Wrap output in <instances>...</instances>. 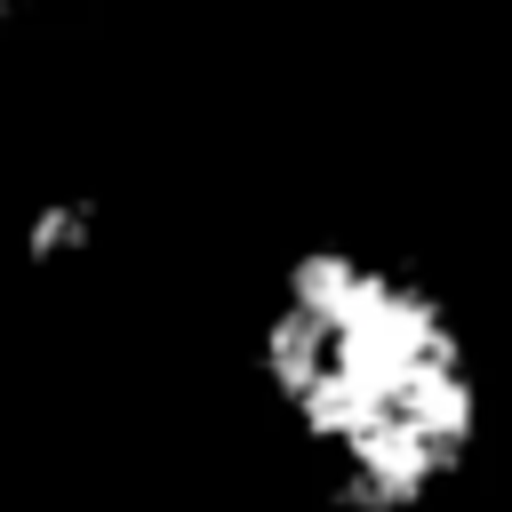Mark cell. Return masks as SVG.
I'll return each instance as SVG.
<instances>
[{
  "label": "cell",
  "instance_id": "obj_1",
  "mask_svg": "<svg viewBox=\"0 0 512 512\" xmlns=\"http://www.w3.org/2000/svg\"><path fill=\"white\" fill-rule=\"evenodd\" d=\"M256 400L328 512H448L488 448V352L408 248L296 240L248 312Z\"/></svg>",
  "mask_w": 512,
  "mask_h": 512
},
{
  "label": "cell",
  "instance_id": "obj_2",
  "mask_svg": "<svg viewBox=\"0 0 512 512\" xmlns=\"http://www.w3.org/2000/svg\"><path fill=\"white\" fill-rule=\"evenodd\" d=\"M56 8H64V0H0V48H16V40H24L40 16H56Z\"/></svg>",
  "mask_w": 512,
  "mask_h": 512
}]
</instances>
